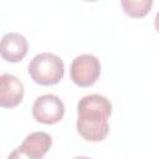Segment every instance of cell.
<instances>
[{
    "mask_svg": "<svg viewBox=\"0 0 159 159\" xmlns=\"http://www.w3.org/2000/svg\"><path fill=\"white\" fill-rule=\"evenodd\" d=\"M29 51V42L26 37L17 32H9L0 40V56L11 63L24 60Z\"/></svg>",
    "mask_w": 159,
    "mask_h": 159,
    "instance_id": "8992f818",
    "label": "cell"
},
{
    "mask_svg": "<svg viewBox=\"0 0 159 159\" xmlns=\"http://www.w3.org/2000/svg\"><path fill=\"white\" fill-rule=\"evenodd\" d=\"M77 132L88 142H102L109 133L108 118L112 113V103L101 94H88L77 104Z\"/></svg>",
    "mask_w": 159,
    "mask_h": 159,
    "instance_id": "6da1fadb",
    "label": "cell"
},
{
    "mask_svg": "<svg viewBox=\"0 0 159 159\" xmlns=\"http://www.w3.org/2000/svg\"><path fill=\"white\" fill-rule=\"evenodd\" d=\"M29 75L37 84L53 86L63 78L65 65L57 55L42 52L31 60L29 65Z\"/></svg>",
    "mask_w": 159,
    "mask_h": 159,
    "instance_id": "7a4b0ae2",
    "label": "cell"
},
{
    "mask_svg": "<svg viewBox=\"0 0 159 159\" xmlns=\"http://www.w3.org/2000/svg\"><path fill=\"white\" fill-rule=\"evenodd\" d=\"M123 11L133 19L147 16L153 6V0H120Z\"/></svg>",
    "mask_w": 159,
    "mask_h": 159,
    "instance_id": "ba28073f",
    "label": "cell"
},
{
    "mask_svg": "<svg viewBox=\"0 0 159 159\" xmlns=\"http://www.w3.org/2000/svg\"><path fill=\"white\" fill-rule=\"evenodd\" d=\"M84 1H97V0H84Z\"/></svg>",
    "mask_w": 159,
    "mask_h": 159,
    "instance_id": "9c48e42d",
    "label": "cell"
},
{
    "mask_svg": "<svg viewBox=\"0 0 159 159\" xmlns=\"http://www.w3.org/2000/svg\"><path fill=\"white\" fill-rule=\"evenodd\" d=\"M65 114V104L56 94H43L36 98L32 106L34 118L42 124H56Z\"/></svg>",
    "mask_w": 159,
    "mask_h": 159,
    "instance_id": "277c9868",
    "label": "cell"
},
{
    "mask_svg": "<svg viewBox=\"0 0 159 159\" xmlns=\"http://www.w3.org/2000/svg\"><path fill=\"white\" fill-rule=\"evenodd\" d=\"M101 75V62L94 55L84 53L75 57L70 67V76L75 84L89 87L97 82Z\"/></svg>",
    "mask_w": 159,
    "mask_h": 159,
    "instance_id": "3957f363",
    "label": "cell"
},
{
    "mask_svg": "<svg viewBox=\"0 0 159 159\" xmlns=\"http://www.w3.org/2000/svg\"><path fill=\"white\" fill-rule=\"evenodd\" d=\"M52 145V138L45 132H34L29 134L22 144L16 148L9 158H30L41 159L46 155Z\"/></svg>",
    "mask_w": 159,
    "mask_h": 159,
    "instance_id": "5b68a950",
    "label": "cell"
},
{
    "mask_svg": "<svg viewBox=\"0 0 159 159\" xmlns=\"http://www.w3.org/2000/svg\"><path fill=\"white\" fill-rule=\"evenodd\" d=\"M24 84L14 75L4 73L0 76V107L14 108L24 98Z\"/></svg>",
    "mask_w": 159,
    "mask_h": 159,
    "instance_id": "52a82bcc",
    "label": "cell"
}]
</instances>
